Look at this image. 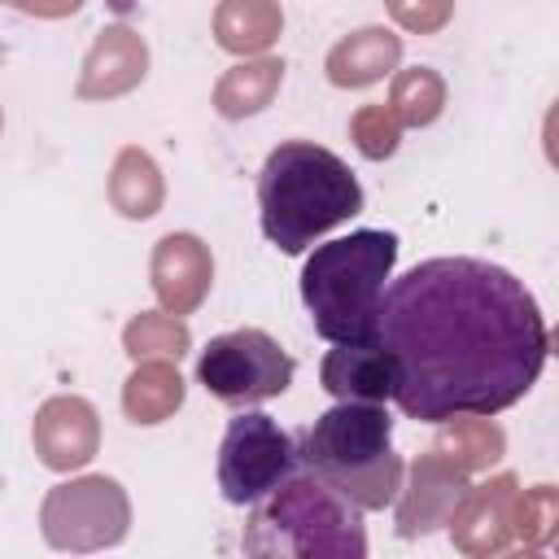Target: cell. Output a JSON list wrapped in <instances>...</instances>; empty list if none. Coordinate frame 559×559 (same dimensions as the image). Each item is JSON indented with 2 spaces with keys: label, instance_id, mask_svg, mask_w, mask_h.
Here are the masks:
<instances>
[{
  "label": "cell",
  "instance_id": "cell-12",
  "mask_svg": "<svg viewBox=\"0 0 559 559\" xmlns=\"http://www.w3.org/2000/svg\"><path fill=\"white\" fill-rule=\"evenodd\" d=\"M520 480L511 472H498L480 485H467V493L459 498L454 515H450V537L454 550L472 555V559H489L502 555L511 546V502H515Z\"/></svg>",
  "mask_w": 559,
  "mask_h": 559
},
{
  "label": "cell",
  "instance_id": "cell-26",
  "mask_svg": "<svg viewBox=\"0 0 559 559\" xmlns=\"http://www.w3.org/2000/svg\"><path fill=\"white\" fill-rule=\"evenodd\" d=\"M4 4H13L17 13H26V17H70V13H79L83 9V0H4Z\"/></svg>",
  "mask_w": 559,
  "mask_h": 559
},
{
  "label": "cell",
  "instance_id": "cell-16",
  "mask_svg": "<svg viewBox=\"0 0 559 559\" xmlns=\"http://www.w3.org/2000/svg\"><path fill=\"white\" fill-rule=\"evenodd\" d=\"M284 31L280 0H218L214 44L231 57H262Z\"/></svg>",
  "mask_w": 559,
  "mask_h": 559
},
{
  "label": "cell",
  "instance_id": "cell-25",
  "mask_svg": "<svg viewBox=\"0 0 559 559\" xmlns=\"http://www.w3.org/2000/svg\"><path fill=\"white\" fill-rule=\"evenodd\" d=\"M384 9L411 35H437L454 17V0H384Z\"/></svg>",
  "mask_w": 559,
  "mask_h": 559
},
{
  "label": "cell",
  "instance_id": "cell-24",
  "mask_svg": "<svg viewBox=\"0 0 559 559\" xmlns=\"http://www.w3.org/2000/svg\"><path fill=\"white\" fill-rule=\"evenodd\" d=\"M349 140L354 148L367 157V162H384L397 153V140H402V122L389 105H362L354 118H349Z\"/></svg>",
  "mask_w": 559,
  "mask_h": 559
},
{
  "label": "cell",
  "instance_id": "cell-20",
  "mask_svg": "<svg viewBox=\"0 0 559 559\" xmlns=\"http://www.w3.org/2000/svg\"><path fill=\"white\" fill-rule=\"evenodd\" d=\"M432 450L472 476V472H489L507 454V432L489 415H450L441 419Z\"/></svg>",
  "mask_w": 559,
  "mask_h": 559
},
{
  "label": "cell",
  "instance_id": "cell-1",
  "mask_svg": "<svg viewBox=\"0 0 559 559\" xmlns=\"http://www.w3.org/2000/svg\"><path fill=\"white\" fill-rule=\"evenodd\" d=\"M376 341L402 415H498L542 376L550 332L537 297L485 258H428L380 297Z\"/></svg>",
  "mask_w": 559,
  "mask_h": 559
},
{
  "label": "cell",
  "instance_id": "cell-19",
  "mask_svg": "<svg viewBox=\"0 0 559 559\" xmlns=\"http://www.w3.org/2000/svg\"><path fill=\"white\" fill-rule=\"evenodd\" d=\"M105 192H109V205H114L122 218H131V223L153 218V214L162 210V201H166V183H162L157 162H153L144 148H135V144H127V148L114 157Z\"/></svg>",
  "mask_w": 559,
  "mask_h": 559
},
{
  "label": "cell",
  "instance_id": "cell-21",
  "mask_svg": "<svg viewBox=\"0 0 559 559\" xmlns=\"http://www.w3.org/2000/svg\"><path fill=\"white\" fill-rule=\"evenodd\" d=\"M389 109L397 114L402 127H428L445 109V79L432 66H411L393 74L389 87Z\"/></svg>",
  "mask_w": 559,
  "mask_h": 559
},
{
  "label": "cell",
  "instance_id": "cell-2",
  "mask_svg": "<svg viewBox=\"0 0 559 559\" xmlns=\"http://www.w3.org/2000/svg\"><path fill=\"white\" fill-rule=\"evenodd\" d=\"M362 210L354 170L310 140H288L266 153L258 170V218L262 236L280 253H301L332 227Z\"/></svg>",
  "mask_w": 559,
  "mask_h": 559
},
{
  "label": "cell",
  "instance_id": "cell-3",
  "mask_svg": "<svg viewBox=\"0 0 559 559\" xmlns=\"http://www.w3.org/2000/svg\"><path fill=\"white\" fill-rule=\"evenodd\" d=\"M397 262V236L380 227L349 231L341 240L314 245L301 266V301L310 323L332 345H362L376 341L384 280Z\"/></svg>",
  "mask_w": 559,
  "mask_h": 559
},
{
  "label": "cell",
  "instance_id": "cell-9",
  "mask_svg": "<svg viewBox=\"0 0 559 559\" xmlns=\"http://www.w3.org/2000/svg\"><path fill=\"white\" fill-rule=\"evenodd\" d=\"M463 493H467L463 467H454L437 450L419 454L406 472V485L397 489V537H428L445 528Z\"/></svg>",
  "mask_w": 559,
  "mask_h": 559
},
{
  "label": "cell",
  "instance_id": "cell-14",
  "mask_svg": "<svg viewBox=\"0 0 559 559\" xmlns=\"http://www.w3.org/2000/svg\"><path fill=\"white\" fill-rule=\"evenodd\" d=\"M319 384L336 402H384L393 397V362L380 349V341L336 345L319 362Z\"/></svg>",
  "mask_w": 559,
  "mask_h": 559
},
{
  "label": "cell",
  "instance_id": "cell-17",
  "mask_svg": "<svg viewBox=\"0 0 559 559\" xmlns=\"http://www.w3.org/2000/svg\"><path fill=\"white\" fill-rule=\"evenodd\" d=\"M280 83H284V61L280 57H245L231 70H223V79L214 83V109L227 122L253 118L275 100Z\"/></svg>",
  "mask_w": 559,
  "mask_h": 559
},
{
  "label": "cell",
  "instance_id": "cell-18",
  "mask_svg": "<svg viewBox=\"0 0 559 559\" xmlns=\"http://www.w3.org/2000/svg\"><path fill=\"white\" fill-rule=\"evenodd\" d=\"M183 393H188V384L170 358H140L122 384V411L131 424L148 428V424L170 419L183 406Z\"/></svg>",
  "mask_w": 559,
  "mask_h": 559
},
{
  "label": "cell",
  "instance_id": "cell-5",
  "mask_svg": "<svg viewBox=\"0 0 559 559\" xmlns=\"http://www.w3.org/2000/svg\"><path fill=\"white\" fill-rule=\"evenodd\" d=\"M245 528L249 555H288V559H362L367 528L362 511L345 502L323 476H288L266 498L253 502Z\"/></svg>",
  "mask_w": 559,
  "mask_h": 559
},
{
  "label": "cell",
  "instance_id": "cell-6",
  "mask_svg": "<svg viewBox=\"0 0 559 559\" xmlns=\"http://www.w3.org/2000/svg\"><path fill=\"white\" fill-rule=\"evenodd\" d=\"M197 384L223 406H258L293 384V358L262 328H236L201 349Z\"/></svg>",
  "mask_w": 559,
  "mask_h": 559
},
{
  "label": "cell",
  "instance_id": "cell-13",
  "mask_svg": "<svg viewBox=\"0 0 559 559\" xmlns=\"http://www.w3.org/2000/svg\"><path fill=\"white\" fill-rule=\"evenodd\" d=\"M144 74H148L144 35L127 22H114L92 39L83 70H79V83H74V96L79 100H114V96L135 92L144 83Z\"/></svg>",
  "mask_w": 559,
  "mask_h": 559
},
{
  "label": "cell",
  "instance_id": "cell-11",
  "mask_svg": "<svg viewBox=\"0 0 559 559\" xmlns=\"http://www.w3.org/2000/svg\"><path fill=\"white\" fill-rule=\"evenodd\" d=\"M148 284L162 301V310L170 314H192L205 297H210V284H214V258H210V245L192 231H166L157 245H153V258H148Z\"/></svg>",
  "mask_w": 559,
  "mask_h": 559
},
{
  "label": "cell",
  "instance_id": "cell-8",
  "mask_svg": "<svg viewBox=\"0 0 559 559\" xmlns=\"http://www.w3.org/2000/svg\"><path fill=\"white\" fill-rule=\"evenodd\" d=\"M297 467L293 437L262 411H240L218 445V489L231 507H253Z\"/></svg>",
  "mask_w": 559,
  "mask_h": 559
},
{
  "label": "cell",
  "instance_id": "cell-7",
  "mask_svg": "<svg viewBox=\"0 0 559 559\" xmlns=\"http://www.w3.org/2000/svg\"><path fill=\"white\" fill-rule=\"evenodd\" d=\"M131 528V502L127 489L114 476H74L44 493L39 507V533L52 550H105L118 546Z\"/></svg>",
  "mask_w": 559,
  "mask_h": 559
},
{
  "label": "cell",
  "instance_id": "cell-4",
  "mask_svg": "<svg viewBox=\"0 0 559 559\" xmlns=\"http://www.w3.org/2000/svg\"><path fill=\"white\" fill-rule=\"evenodd\" d=\"M393 419L380 402H336L297 441V463L323 476L358 511H384L402 489V459L393 454Z\"/></svg>",
  "mask_w": 559,
  "mask_h": 559
},
{
  "label": "cell",
  "instance_id": "cell-22",
  "mask_svg": "<svg viewBox=\"0 0 559 559\" xmlns=\"http://www.w3.org/2000/svg\"><path fill=\"white\" fill-rule=\"evenodd\" d=\"M192 345V332L179 314L170 310H140L127 328H122V349L140 362V358H170L179 362Z\"/></svg>",
  "mask_w": 559,
  "mask_h": 559
},
{
  "label": "cell",
  "instance_id": "cell-15",
  "mask_svg": "<svg viewBox=\"0 0 559 559\" xmlns=\"http://www.w3.org/2000/svg\"><path fill=\"white\" fill-rule=\"evenodd\" d=\"M402 61V39L389 31V26H362V31H349L341 44H332L323 70H328V83L332 87H371L380 83L384 74H393Z\"/></svg>",
  "mask_w": 559,
  "mask_h": 559
},
{
  "label": "cell",
  "instance_id": "cell-23",
  "mask_svg": "<svg viewBox=\"0 0 559 559\" xmlns=\"http://www.w3.org/2000/svg\"><path fill=\"white\" fill-rule=\"evenodd\" d=\"M559 533V489L555 485H533V489H515L511 502V542H520L524 550H546Z\"/></svg>",
  "mask_w": 559,
  "mask_h": 559
},
{
  "label": "cell",
  "instance_id": "cell-10",
  "mask_svg": "<svg viewBox=\"0 0 559 559\" xmlns=\"http://www.w3.org/2000/svg\"><path fill=\"white\" fill-rule=\"evenodd\" d=\"M31 445L39 454V463L52 467V472H74V467L92 463L96 450H100V415H96V406L87 397H74V393L48 397L35 411Z\"/></svg>",
  "mask_w": 559,
  "mask_h": 559
}]
</instances>
